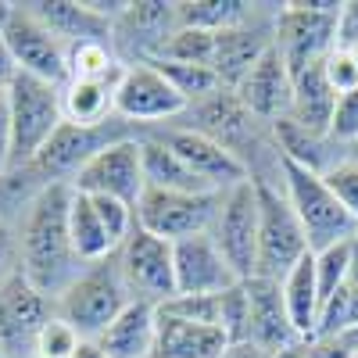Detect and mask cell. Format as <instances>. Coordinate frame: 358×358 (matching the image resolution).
<instances>
[{"label":"cell","instance_id":"cell-42","mask_svg":"<svg viewBox=\"0 0 358 358\" xmlns=\"http://www.w3.org/2000/svg\"><path fill=\"white\" fill-rule=\"evenodd\" d=\"M305 358H351V348L344 344V337H308Z\"/></svg>","mask_w":358,"mask_h":358},{"label":"cell","instance_id":"cell-5","mask_svg":"<svg viewBox=\"0 0 358 358\" xmlns=\"http://www.w3.org/2000/svg\"><path fill=\"white\" fill-rule=\"evenodd\" d=\"M190 111L183 94L165 79V72L151 62H129L118 72L115 83V115L122 122L136 126L140 133H151L162 126L179 122Z\"/></svg>","mask_w":358,"mask_h":358},{"label":"cell","instance_id":"cell-9","mask_svg":"<svg viewBox=\"0 0 358 358\" xmlns=\"http://www.w3.org/2000/svg\"><path fill=\"white\" fill-rule=\"evenodd\" d=\"M115 262L133 301L165 305L169 297H176V255H172V244L162 241V236L136 226L118 244Z\"/></svg>","mask_w":358,"mask_h":358},{"label":"cell","instance_id":"cell-45","mask_svg":"<svg viewBox=\"0 0 358 358\" xmlns=\"http://www.w3.org/2000/svg\"><path fill=\"white\" fill-rule=\"evenodd\" d=\"M222 358H265V351H262V348H255L251 341H244V344H229Z\"/></svg>","mask_w":358,"mask_h":358},{"label":"cell","instance_id":"cell-6","mask_svg":"<svg viewBox=\"0 0 358 358\" xmlns=\"http://www.w3.org/2000/svg\"><path fill=\"white\" fill-rule=\"evenodd\" d=\"M255 187H258V273L255 276L280 283L305 255H312V248L283 194V183H258L255 179Z\"/></svg>","mask_w":358,"mask_h":358},{"label":"cell","instance_id":"cell-40","mask_svg":"<svg viewBox=\"0 0 358 358\" xmlns=\"http://www.w3.org/2000/svg\"><path fill=\"white\" fill-rule=\"evenodd\" d=\"M322 72H326V83L334 86L337 97L358 90V65H355L351 50H344V47H334L330 54L322 57Z\"/></svg>","mask_w":358,"mask_h":358},{"label":"cell","instance_id":"cell-23","mask_svg":"<svg viewBox=\"0 0 358 358\" xmlns=\"http://www.w3.org/2000/svg\"><path fill=\"white\" fill-rule=\"evenodd\" d=\"M334 108H337V94L334 86L326 83V72H322V62L315 65H305L294 72V101H290V122H297L308 133H330V118H334Z\"/></svg>","mask_w":358,"mask_h":358},{"label":"cell","instance_id":"cell-47","mask_svg":"<svg viewBox=\"0 0 358 358\" xmlns=\"http://www.w3.org/2000/svg\"><path fill=\"white\" fill-rule=\"evenodd\" d=\"M348 287L358 290V236L351 241V268H348Z\"/></svg>","mask_w":358,"mask_h":358},{"label":"cell","instance_id":"cell-4","mask_svg":"<svg viewBox=\"0 0 358 358\" xmlns=\"http://www.w3.org/2000/svg\"><path fill=\"white\" fill-rule=\"evenodd\" d=\"M283 194L294 208L297 222H301L312 251H326V248L348 244L358 236V222L344 212V204L326 187V179L319 172L283 162Z\"/></svg>","mask_w":358,"mask_h":358},{"label":"cell","instance_id":"cell-38","mask_svg":"<svg viewBox=\"0 0 358 358\" xmlns=\"http://www.w3.org/2000/svg\"><path fill=\"white\" fill-rule=\"evenodd\" d=\"M322 179H326V187L337 194V201L344 204V212L358 222V162L344 155Z\"/></svg>","mask_w":358,"mask_h":358},{"label":"cell","instance_id":"cell-33","mask_svg":"<svg viewBox=\"0 0 358 358\" xmlns=\"http://www.w3.org/2000/svg\"><path fill=\"white\" fill-rule=\"evenodd\" d=\"M315 262V283H319V301H330L337 290L348 287V268H351V241L334 244L326 251H312Z\"/></svg>","mask_w":358,"mask_h":358},{"label":"cell","instance_id":"cell-11","mask_svg":"<svg viewBox=\"0 0 358 358\" xmlns=\"http://www.w3.org/2000/svg\"><path fill=\"white\" fill-rule=\"evenodd\" d=\"M0 40L11 50L18 72L36 76L43 83L65 86L69 83V43H62L50 29L33 15L29 4H15L11 18L0 29Z\"/></svg>","mask_w":358,"mask_h":358},{"label":"cell","instance_id":"cell-39","mask_svg":"<svg viewBox=\"0 0 358 358\" xmlns=\"http://www.w3.org/2000/svg\"><path fill=\"white\" fill-rule=\"evenodd\" d=\"M330 136L337 147H348L358 143V90H351V94L337 97V108H334V118H330Z\"/></svg>","mask_w":358,"mask_h":358},{"label":"cell","instance_id":"cell-2","mask_svg":"<svg viewBox=\"0 0 358 358\" xmlns=\"http://www.w3.org/2000/svg\"><path fill=\"white\" fill-rule=\"evenodd\" d=\"M129 301L133 297H129L122 273H118V262L111 255L104 262L86 265L72 280V287L54 301V312L65 322H72L83 341H97L108 326L126 312Z\"/></svg>","mask_w":358,"mask_h":358},{"label":"cell","instance_id":"cell-8","mask_svg":"<svg viewBox=\"0 0 358 358\" xmlns=\"http://www.w3.org/2000/svg\"><path fill=\"white\" fill-rule=\"evenodd\" d=\"M341 0H290L276 15V50L290 72L322 62L337 47V18Z\"/></svg>","mask_w":358,"mask_h":358},{"label":"cell","instance_id":"cell-1","mask_svg":"<svg viewBox=\"0 0 358 358\" xmlns=\"http://www.w3.org/2000/svg\"><path fill=\"white\" fill-rule=\"evenodd\" d=\"M69 201H72L69 183H50L15 222L18 273L50 301H57L86 268L69 236Z\"/></svg>","mask_w":358,"mask_h":358},{"label":"cell","instance_id":"cell-12","mask_svg":"<svg viewBox=\"0 0 358 358\" xmlns=\"http://www.w3.org/2000/svg\"><path fill=\"white\" fill-rule=\"evenodd\" d=\"M222 194H176V190H155L147 187L136 204V226L176 244L187 236L208 233L215 219Z\"/></svg>","mask_w":358,"mask_h":358},{"label":"cell","instance_id":"cell-28","mask_svg":"<svg viewBox=\"0 0 358 358\" xmlns=\"http://www.w3.org/2000/svg\"><path fill=\"white\" fill-rule=\"evenodd\" d=\"M69 236H72V248H76L83 265L104 262V258H111L118 251V244L111 241V233L97 219L90 197L79 194V190H72V201H69Z\"/></svg>","mask_w":358,"mask_h":358},{"label":"cell","instance_id":"cell-19","mask_svg":"<svg viewBox=\"0 0 358 358\" xmlns=\"http://www.w3.org/2000/svg\"><path fill=\"white\" fill-rule=\"evenodd\" d=\"M176 255V294H226L244 283L212 241V233H197L172 244Z\"/></svg>","mask_w":358,"mask_h":358},{"label":"cell","instance_id":"cell-49","mask_svg":"<svg viewBox=\"0 0 358 358\" xmlns=\"http://www.w3.org/2000/svg\"><path fill=\"white\" fill-rule=\"evenodd\" d=\"M344 344L351 348V355L358 351V326H355V330H348V334H344Z\"/></svg>","mask_w":358,"mask_h":358},{"label":"cell","instance_id":"cell-34","mask_svg":"<svg viewBox=\"0 0 358 358\" xmlns=\"http://www.w3.org/2000/svg\"><path fill=\"white\" fill-rule=\"evenodd\" d=\"M165 315L201 322V326H219L222 315V294H176L165 305H158Z\"/></svg>","mask_w":358,"mask_h":358},{"label":"cell","instance_id":"cell-35","mask_svg":"<svg viewBox=\"0 0 358 358\" xmlns=\"http://www.w3.org/2000/svg\"><path fill=\"white\" fill-rule=\"evenodd\" d=\"M79 344H83V337L76 334V326L65 322L62 315L54 312V315L43 322L40 337H36V355H40V358H76Z\"/></svg>","mask_w":358,"mask_h":358},{"label":"cell","instance_id":"cell-32","mask_svg":"<svg viewBox=\"0 0 358 358\" xmlns=\"http://www.w3.org/2000/svg\"><path fill=\"white\" fill-rule=\"evenodd\" d=\"M212 50H215V33H204V29H190L179 25L169 36L165 50L158 62H179V65H212Z\"/></svg>","mask_w":358,"mask_h":358},{"label":"cell","instance_id":"cell-25","mask_svg":"<svg viewBox=\"0 0 358 358\" xmlns=\"http://www.w3.org/2000/svg\"><path fill=\"white\" fill-rule=\"evenodd\" d=\"M118 79H69L62 86V111L72 126H104L115 115Z\"/></svg>","mask_w":358,"mask_h":358},{"label":"cell","instance_id":"cell-46","mask_svg":"<svg viewBox=\"0 0 358 358\" xmlns=\"http://www.w3.org/2000/svg\"><path fill=\"white\" fill-rule=\"evenodd\" d=\"M265 358H305V341L287 344V348H280V351H268Z\"/></svg>","mask_w":358,"mask_h":358},{"label":"cell","instance_id":"cell-24","mask_svg":"<svg viewBox=\"0 0 358 358\" xmlns=\"http://www.w3.org/2000/svg\"><path fill=\"white\" fill-rule=\"evenodd\" d=\"M273 140H276V151H280L283 162L301 165V169L319 172V176H326L348 155L344 147H337L330 136L308 133V129H301L297 122H290V118H280V122L273 126Z\"/></svg>","mask_w":358,"mask_h":358},{"label":"cell","instance_id":"cell-16","mask_svg":"<svg viewBox=\"0 0 358 358\" xmlns=\"http://www.w3.org/2000/svg\"><path fill=\"white\" fill-rule=\"evenodd\" d=\"M151 133L197 179H204V183L212 187L215 194H222V190H229L236 183H244V179H251V172H248V165L241 158L229 155L226 147L215 143L212 136H204V133H197V129H190L183 122H172V126H162V129H151Z\"/></svg>","mask_w":358,"mask_h":358},{"label":"cell","instance_id":"cell-43","mask_svg":"<svg viewBox=\"0 0 358 358\" xmlns=\"http://www.w3.org/2000/svg\"><path fill=\"white\" fill-rule=\"evenodd\" d=\"M358 43V0H344L341 18H337V47Z\"/></svg>","mask_w":358,"mask_h":358},{"label":"cell","instance_id":"cell-48","mask_svg":"<svg viewBox=\"0 0 358 358\" xmlns=\"http://www.w3.org/2000/svg\"><path fill=\"white\" fill-rule=\"evenodd\" d=\"M76 358H108V355H104L94 341H83V344H79V351H76Z\"/></svg>","mask_w":358,"mask_h":358},{"label":"cell","instance_id":"cell-7","mask_svg":"<svg viewBox=\"0 0 358 358\" xmlns=\"http://www.w3.org/2000/svg\"><path fill=\"white\" fill-rule=\"evenodd\" d=\"M129 136H140L136 126L122 122V118H111L104 126H72V122H62L57 133L43 143V151L29 162V169L36 172V179L43 183H69L94 162L104 147L118 143V140H129Z\"/></svg>","mask_w":358,"mask_h":358},{"label":"cell","instance_id":"cell-18","mask_svg":"<svg viewBox=\"0 0 358 358\" xmlns=\"http://www.w3.org/2000/svg\"><path fill=\"white\" fill-rule=\"evenodd\" d=\"M236 101H241L258 122L265 126H276L280 118L290 115V101H294V72L290 65L283 62V54L276 50V43L268 47L258 65L236 83Z\"/></svg>","mask_w":358,"mask_h":358},{"label":"cell","instance_id":"cell-20","mask_svg":"<svg viewBox=\"0 0 358 358\" xmlns=\"http://www.w3.org/2000/svg\"><path fill=\"white\" fill-rule=\"evenodd\" d=\"M244 290H248V341L255 348H262L268 355V351H280L287 344L301 341L290 322L283 287L276 280L251 276V280H244Z\"/></svg>","mask_w":358,"mask_h":358},{"label":"cell","instance_id":"cell-27","mask_svg":"<svg viewBox=\"0 0 358 358\" xmlns=\"http://www.w3.org/2000/svg\"><path fill=\"white\" fill-rule=\"evenodd\" d=\"M283 287V301H287V312H290V322L301 341L315 337V326H319V283H315V262L312 255H305L301 262H297L290 273L280 280Z\"/></svg>","mask_w":358,"mask_h":358},{"label":"cell","instance_id":"cell-15","mask_svg":"<svg viewBox=\"0 0 358 358\" xmlns=\"http://www.w3.org/2000/svg\"><path fill=\"white\" fill-rule=\"evenodd\" d=\"M276 15H280V4H258L248 22L215 33L212 69L226 90H236V83L258 65V57L276 43Z\"/></svg>","mask_w":358,"mask_h":358},{"label":"cell","instance_id":"cell-10","mask_svg":"<svg viewBox=\"0 0 358 358\" xmlns=\"http://www.w3.org/2000/svg\"><path fill=\"white\" fill-rule=\"evenodd\" d=\"M212 241L233 265L241 280L258 273V187L255 179H244L229 190H222L215 219H212Z\"/></svg>","mask_w":358,"mask_h":358},{"label":"cell","instance_id":"cell-51","mask_svg":"<svg viewBox=\"0 0 358 358\" xmlns=\"http://www.w3.org/2000/svg\"><path fill=\"white\" fill-rule=\"evenodd\" d=\"M344 50H351V57H355V65H358V43H355V47H344Z\"/></svg>","mask_w":358,"mask_h":358},{"label":"cell","instance_id":"cell-30","mask_svg":"<svg viewBox=\"0 0 358 358\" xmlns=\"http://www.w3.org/2000/svg\"><path fill=\"white\" fill-rule=\"evenodd\" d=\"M122 57L115 54L111 40H86L69 47V79H118Z\"/></svg>","mask_w":358,"mask_h":358},{"label":"cell","instance_id":"cell-22","mask_svg":"<svg viewBox=\"0 0 358 358\" xmlns=\"http://www.w3.org/2000/svg\"><path fill=\"white\" fill-rule=\"evenodd\" d=\"M229 348L226 334L219 326H201L165 315L158 308V341H155V358H222Z\"/></svg>","mask_w":358,"mask_h":358},{"label":"cell","instance_id":"cell-26","mask_svg":"<svg viewBox=\"0 0 358 358\" xmlns=\"http://www.w3.org/2000/svg\"><path fill=\"white\" fill-rule=\"evenodd\" d=\"M143 176H147V187L155 190H176V194H215L212 187L197 179L183 162H179L169 147L155 136V133H143Z\"/></svg>","mask_w":358,"mask_h":358},{"label":"cell","instance_id":"cell-53","mask_svg":"<svg viewBox=\"0 0 358 358\" xmlns=\"http://www.w3.org/2000/svg\"><path fill=\"white\" fill-rule=\"evenodd\" d=\"M0 222H4V219H0Z\"/></svg>","mask_w":358,"mask_h":358},{"label":"cell","instance_id":"cell-17","mask_svg":"<svg viewBox=\"0 0 358 358\" xmlns=\"http://www.w3.org/2000/svg\"><path fill=\"white\" fill-rule=\"evenodd\" d=\"M179 29L176 4H162V0H136L126 4L122 15L111 25V47L122 57V65L129 62H158L169 36Z\"/></svg>","mask_w":358,"mask_h":358},{"label":"cell","instance_id":"cell-29","mask_svg":"<svg viewBox=\"0 0 358 358\" xmlns=\"http://www.w3.org/2000/svg\"><path fill=\"white\" fill-rule=\"evenodd\" d=\"M255 8L258 4H248V0H183V4H176V18L179 25L204 29V33H222V29L248 22Z\"/></svg>","mask_w":358,"mask_h":358},{"label":"cell","instance_id":"cell-3","mask_svg":"<svg viewBox=\"0 0 358 358\" xmlns=\"http://www.w3.org/2000/svg\"><path fill=\"white\" fill-rule=\"evenodd\" d=\"M4 108H8V122H11V169H22L43 151V143L65 122L62 86L18 72L15 83L8 86Z\"/></svg>","mask_w":358,"mask_h":358},{"label":"cell","instance_id":"cell-37","mask_svg":"<svg viewBox=\"0 0 358 358\" xmlns=\"http://www.w3.org/2000/svg\"><path fill=\"white\" fill-rule=\"evenodd\" d=\"M219 330L226 334L229 344H244L248 341V290H244V283H236L233 290L222 294Z\"/></svg>","mask_w":358,"mask_h":358},{"label":"cell","instance_id":"cell-52","mask_svg":"<svg viewBox=\"0 0 358 358\" xmlns=\"http://www.w3.org/2000/svg\"><path fill=\"white\" fill-rule=\"evenodd\" d=\"M0 358H4V351H0Z\"/></svg>","mask_w":358,"mask_h":358},{"label":"cell","instance_id":"cell-36","mask_svg":"<svg viewBox=\"0 0 358 358\" xmlns=\"http://www.w3.org/2000/svg\"><path fill=\"white\" fill-rule=\"evenodd\" d=\"M90 197V194H86ZM90 204H94V212H97V219L104 222V229L111 233V241L115 244H122L126 236L136 229V208L133 204H126V201H118V197H90Z\"/></svg>","mask_w":358,"mask_h":358},{"label":"cell","instance_id":"cell-21","mask_svg":"<svg viewBox=\"0 0 358 358\" xmlns=\"http://www.w3.org/2000/svg\"><path fill=\"white\" fill-rule=\"evenodd\" d=\"M158 341V305L129 301L108 330L94 341L108 358H155Z\"/></svg>","mask_w":358,"mask_h":358},{"label":"cell","instance_id":"cell-31","mask_svg":"<svg viewBox=\"0 0 358 358\" xmlns=\"http://www.w3.org/2000/svg\"><path fill=\"white\" fill-rule=\"evenodd\" d=\"M151 65H158V69L165 72V79L179 90V94H183V101H187L190 108L226 90L212 65H179V62H151Z\"/></svg>","mask_w":358,"mask_h":358},{"label":"cell","instance_id":"cell-50","mask_svg":"<svg viewBox=\"0 0 358 358\" xmlns=\"http://www.w3.org/2000/svg\"><path fill=\"white\" fill-rule=\"evenodd\" d=\"M348 158H355V162H358V143H351V147H348Z\"/></svg>","mask_w":358,"mask_h":358},{"label":"cell","instance_id":"cell-41","mask_svg":"<svg viewBox=\"0 0 358 358\" xmlns=\"http://www.w3.org/2000/svg\"><path fill=\"white\" fill-rule=\"evenodd\" d=\"M18 273V236H15V226L0 222V283L11 280Z\"/></svg>","mask_w":358,"mask_h":358},{"label":"cell","instance_id":"cell-13","mask_svg":"<svg viewBox=\"0 0 358 358\" xmlns=\"http://www.w3.org/2000/svg\"><path fill=\"white\" fill-rule=\"evenodd\" d=\"M54 315V301L43 297L22 273L0 283V351L4 358H36V337Z\"/></svg>","mask_w":358,"mask_h":358},{"label":"cell","instance_id":"cell-54","mask_svg":"<svg viewBox=\"0 0 358 358\" xmlns=\"http://www.w3.org/2000/svg\"><path fill=\"white\" fill-rule=\"evenodd\" d=\"M36 358H40V355H36Z\"/></svg>","mask_w":358,"mask_h":358},{"label":"cell","instance_id":"cell-14","mask_svg":"<svg viewBox=\"0 0 358 358\" xmlns=\"http://www.w3.org/2000/svg\"><path fill=\"white\" fill-rule=\"evenodd\" d=\"M140 136H129V140H118V143L104 147V151L72 179V190L90 194V197H97V194L101 197H118V201H126V204L136 208L143 190H147Z\"/></svg>","mask_w":358,"mask_h":358},{"label":"cell","instance_id":"cell-44","mask_svg":"<svg viewBox=\"0 0 358 358\" xmlns=\"http://www.w3.org/2000/svg\"><path fill=\"white\" fill-rule=\"evenodd\" d=\"M11 169V122H8V108H0V172Z\"/></svg>","mask_w":358,"mask_h":358}]
</instances>
